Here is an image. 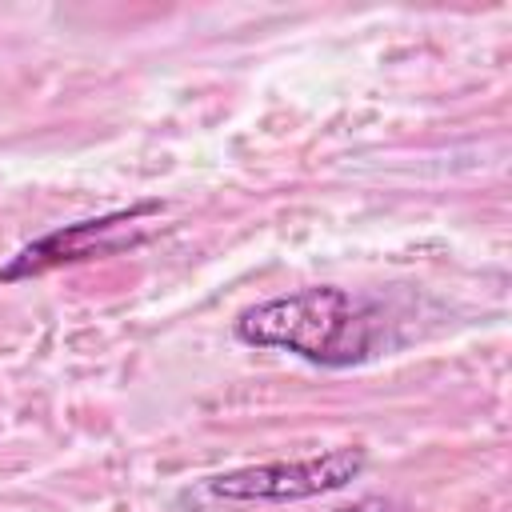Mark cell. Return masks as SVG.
Segmentation results:
<instances>
[{"instance_id":"obj_3","label":"cell","mask_w":512,"mask_h":512,"mask_svg":"<svg viewBox=\"0 0 512 512\" xmlns=\"http://www.w3.org/2000/svg\"><path fill=\"white\" fill-rule=\"evenodd\" d=\"M160 204H136V208H124V212H108V216H92V220H76V224H64L48 236H40L36 244H28L0 276L4 280H24V276H40L48 268H60V264H76V260H92V256H108V252H120L128 244H136L140 236H132V228L140 224V216L156 212Z\"/></svg>"},{"instance_id":"obj_1","label":"cell","mask_w":512,"mask_h":512,"mask_svg":"<svg viewBox=\"0 0 512 512\" xmlns=\"http://www.w3.org/2000/svg\"><path fill=\"white\" fill-rule=\"evenodd\" d=\"M380 300L316 284L260 300L236 316V340L252 348H280L316 368H352L380 356L392 336Z\"/></svg>"},{"instance_id":"obj_2","label":"cell","mask_w":512,"mask_h":512,"mask_svg":"<svg viewBox=\"0 0 512 512\" xmlns=\"http://www.w3.org/2000/svg\"><path fill=\"white\" fill-rule=\"evenodd\" d=\"M364 464H368L364 448H328V452L300 456V460L248 464V468L212 476L204 488L208 496L232 500V504H288V500L340 492L364 472Z\"/></svg>"},{"instance_id":"obj_4","label":"cell","mask_w":512,"mask_h":512,"mask_svg":"<svg viewBox=\"0 0 512 512\" xmlns=\"http://www.w3.org/2000/svg\"><path fill=\"white\" fill-rule=\"evenodd\" d=\"M336 512H400V508L392 500H384V496H364V500H352V504H344Z\"/></svg>"}]
</instances>
